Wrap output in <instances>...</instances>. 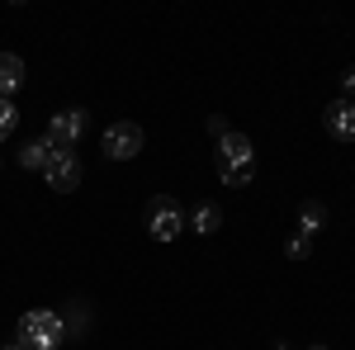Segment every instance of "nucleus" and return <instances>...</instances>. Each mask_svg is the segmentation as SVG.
Returning a JSON list of instances; mask_svg holds the SVG:
<instances>
[{
    "mask_svg": "<svg viewBox=\"0 0 355 350\" xmlns=\"http://www.w3.org/2000/svg\"><path fill=\"white\" fill-rule=\"evenodd\" d=\"M214 166H218V180L227 189H246L256 180V147L246 133H227L218 137V152H214Z\"/></svg>",
    "mask_w": 355,
    "mask_h": 350,
    "instance_id": "f257e3e1",
    "label": "nucleus"
},
{
    "mask_svg": "<svg viewBox=\"0 0 355 350\" xmlns=\"http://www.w3.org/2000/svg\"><path fill=\"white\" fill-rule=\"evenodd\" d=\"M15 341L28 350H62L71 336H67V322H62V308H33L19 317L15 326Z\"/></svg>",
    "mask_w": 355,
    "mask_h": 350,
    "instance_id": "f03ea898",
    "label": "nucleus"
},
{
    "mask_svg": "<svg viewBox=\"0 0 355 350\" xmlns=\"http://www.w3.org/2000/svg\"><path fill=\"white\" fill-rule=\"evenodd\" d=\"M142 218H147L152 242H175V237L185 232V204H180L175 194H152Z\"/></svg>",
    "mask_w": 355,
    "mask_h": 350,
    "instance_id": "7ed1b4c3",
    "label": "nucleus"
},
{
    "mask_svg": "<svg viewBox=\"0 0 355 350\" xmlns=\"http://www.w3.org/2000/svg\"><path fill=\"white\" fill-rule=\"evenodd\" d=\"M142 142H147L142 123H128V119L110 123L105 137H100V147H105V157H110V161H133L137 152H142Z\"/></svg>",
    "mask_w": 355,
    "mask_h": 350,
    "instance_id": "20e7f679",
    "label": "nucleus"
},
{
    "mask_svg": "<svg viewBox=\"0 0 355 350\" xmlns=\"http://www.w3.org/2000/svg\"><path fill=\"white\" fill-rule=\"evenodd\" d=\"M85 128H90V114H85V109H62V114L48 119V137H53L62 152H76V142H81Z\"/></svg>",
    "mask_w": 355,
    "mask_h": 350,
    "instance_id": "39448f33",
    "label": "nucleus"
},
{
    "mask_svg": "<svg viewBox=\"0 0 355 350\" xmlns=\"http://www.w3.org/2000/svg\"><path fill=\"white\" fill-rule=\"evenodd\" d=\"M322 128H327L336 142H355V100H331L322 109Z\"/></svg>",
    "mask_w": 355,
    "mask_h": 350,
    "instance_id": "423d86ee",
    "label": "nucleus"
},
{
    "mask_svg": "<svg viewBox=\"0 0 355 350\" xmlns=\"http://www.w3.org/2000/svg\"><path fill=\"white\" fill-rule=\"evenodd\" d=\"M81 161H76V152H62L48 170H43V180H48V189H57V194H71V189L81 185Z\"/></svg>",
    "mask_w": 355,
    "mask_h": 350,
    "instance_id": "0eeeda50",
    "label": "nucleus"
},
{
    "mask_svg": "<svg viewBox=\"0 0 355 350\" xmlns=\"http://www.w3.org/2000/svg\"><path fill=\"white\" fill-rule=\"evenodd\" d=\"M57 157H62V147H57L53 137L43 133V137H33V142H24V152H19V166H24V170H48Z\"/></svg>",
    "mask_w": 355,
    "mask_h": 350,
    "instance_id": "6e6552de",
    "label": "nucleus"
},
{
    "mask_svg": "<svg viewBox=\"0 0 355 350\" xmlns=\"http://www.w3.org/2000/svg\"><path fill=\"white\" fill-rule=\"evenodd\" d=\"M185 227L199 232V237H214V232L223 227V209L214 204V199H204V204H194L190 213H185Z\"/></svg>",
    "mask_w": 355,
    "mask_h": 350,
    "instance_id": "1a4fd4ad",
    "label": "nucleus"
},
{
    "mask_svg": "<svg viewBox=\"0 0 355 350\" xmlns=\"http://www.w3.org/2000/svg\"><path fill=\"white\" fill-rule=\"evenodd\" d=\"M327 222H331L327 204H318V199H303V204H299V237H308V242H313Z\"/></svg>",
    "mask_w": 355,
    "mask_h": 350,
    "instance_id": "9d476101",
    "label": "nucleus"
},
{
    "mask_svg": "<svg viewBox=\"0 0 355 350\" xmlns=\"http://www.w3.org/2000/svg\"><path fill=\"white\" fill-rule=\"evenodd\" d=\"M19 85H24V57L0 53V100H10Z\"/></svg>",
    "mask_w": 355,
    "mask_h": 350,
    "instance_id": "9b49d317",
    "label": "nucleus"
},
{
    "mask_svg": "<svg viewBox=\"0 0 355 350\" xmlns=\"http://www.w3.org/2000/svg\"><path fill=\"white\" fill-rule=\"evenodd\" d=\"M62 322H67V336H85V326H90V313H85L81 303H67V308H62Z\"/></svg>",
    "mask_w": 355,
    "mask_h": 350,
    "instance_id": "f8f14e48",
    "label": "nucleus"
},
{
    "mask_svg": "<svg viewBox=\"0 0 355 350\" xmlns=\"http://www.w3.org/2000/svg\"><path fill=\"white\" fill-rule=\"evenodd\" d=\"M15 128H19V109L10 105V100H0V142L15 133Z\"/></svg>",
    "mask_w": 355,
    "mask_h": 350,
    "instance_id": "ddd939ff",
    "label": "nucleus"
},
{
    "mask_svg": "<svg viewBox=\"0 0 355 350\" xmlns=\"http://www.w3.org/2000/svg\"><path fill=\"white\" fill-rule=\"evenodd\" d=\"M308 251H313V242H308V237H299V232L284 242V256H289V261H308Z\"/></svg>",
    "mask_w": 355,
    "mask_h": 350,
    "instance_id": "4468645a",
    "label": "nucleus"
},
{
    "mask_svg": "<svg viewBox=\"0 0 355 350\" xmlns=\"http://www.w3.org/2000/svg\"><path fill=\"white\" fill-rule=\"evenodd\" d=\"M341 100H355V67L341 71Z\"/></svg>",
    "mask_w": 355,
    "mask_h": 350,
    "instance_id": "2eb2a0df",
    "label": "nucleus"
},
{
    "mask_svg": "<svg viewBox=\"0 0 355 350\" xmlns=\"http://www.w3.org/2000/svg\"><path fill=\"white\" fill-rule=\"evenodd\" d=\"M209 133H214V137L227 133V119H223V114H214V119H209Z\"/></svg>",
    "mask_w": 355,
    "mask_h": 350,
    "instance_id": "dca6fc26",
    "label": "nucleus"
},
{
    "mask_svg": "<svg viewBox=\"0 0 355 350\" xmlns=\"http://www.w3.org/2000/svg\"><path fill=\"white\" fill-rule=\"evenodd\" d=\"M0 350H28V346H19V341H10V346H0Z\"/></svg>",
    "mask_w": 355,
    "mask_h": 350,
    "instance_id": "f3484780",
    "label": "nucleus"
}]
</instances>
